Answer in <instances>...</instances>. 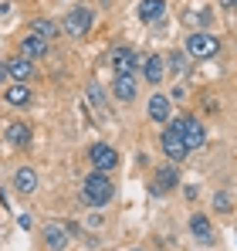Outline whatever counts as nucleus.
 <instances>
[{
  "mask_svg": "<svg viewBox=\"0 0 237 251\" xmlns=\"http://www.w3.org/2000/svg\"><path fill=\"white\" fill-rule=\"evenodd\" d=\"M163 153L169 156V160H183L190 150H187V143H183V119H176V123L166 126V132H163Z\"/></svg>",
  "mask_w": 237,
  "mask_h": 251,
  "instance_id": "nucleus-2",
  "label": "nucleus"
},
{
  "mask_svg": "<svg viewBox=\"0 0 237 251\" xmlns=\"http://www.w3.org/2000/svg\"><path fill=\"white\" fill-rule=\"evenodd\" d=\"M7 72H10L14 82H31V78H34V65H31L27 58H14V61H7Z\"/></svg>",
  "mask_w": 237,
  "mask_h": 251,
  "instance_id": "nucleus-12",
  "label": "nucleus"
},
{
  "mask_svg": "<svg viewBox=\"0 0 237 251\" xmlns=\"http://www.w3.org/2000/svg\"><path fill=\"white\" fill-rule=\"evenodd\" d=\"M7 143H10V146H31V126L10 123L7 126Z\"/></svg>",
  "mask_w": 237,
  "mask_h": 251,
  "instance_id": "nucleus-14",
  "label": "nucleus"
},
{
  "mask_svg": "<svg viewBox=\"0 0 237 251\" xmlns=\"http://www.w3.org/2000/svg\"><path fill=\"white\" fill-rule=\"evenodd\" d=\"M14 187H17L21 194H34V190H38V173L31 167H21L14 173Z\"/></svg>",
  "mask_w": 237,
  "mask_h": 251,
  "instance_id": "nucleus-13",
  "label": "nucleus"
},
{
  "mask_svg": "<svg viewBox=\"0 0 237 251\" xmlns=\"http://www.w3.org/2000/svg\"><path fill=\"white\" fill-rule=\"evenodd\" d=\"M163 72H166L163 54H146V61H142V75H146V82L159 85V82H163Z\"/></svg>",
  "mask_w": 237,
  "mask_h": 251,
  "instance_id": "nucleus-11",
  "label": "nucleus"
},
{
  "mask_svg": "<svg viewBox=\"0 0 237 251\" xmlns=\"http://www.w3.org/2000/svg\"><path fill=\"white\" fill-rule=\"evenodd\" d=\"M31 31H38L41 38H54V34H58V24H51V21H44V17H41V21L31 24Z\"/></svg>",
  "mask_w": 237,
  "mask_h": 251,
  "instance_id": "nucleus-20",
  "label": "nucleus"
},
{
  "mask_svg": "<svg viewBox=\"0 0 237 251\" xmlns=\"http://www.w3.org/2000/svg\"><path fill=\"white\" fill-rule=\"evenodd\" d=\"M163 10H166V3H163V0H142V3H139V21L156 24L159 17H163Z\"/></svg>",
  "mask_w": 237,
  "mask_h": 251,
  "instance_id": "nucleus-17",
  "label": "nucleus"
},
{
  "mask_svg": "<svg viewBox=\"0 0 237 251\" xmlns=\"http://www.w3.org/2000/svg\"><path fill=\"white\" fill-rule=\"evenodd\" d=\"M21 51H24V54H31V58H41V54L47 51V38H41L38 31H31V34L21 41Z\"/></svg>",
  "mask_w": 237,
  "mask_h": 251,
  "instance_id": "nucleus-15",
  "label": "nucleus"
},
{
  "mask_svg": "<svg viewBox=\"0 0 237 251\" xmlns=\"http://www.w3.org/2000/svg\"><path fill=\"white\" fill-rule=\"evenodd\" d=\"M173 68H176V72H187V61H183V54H173Z\"/></svg>",
  "mask_w": 237,
  "mask_h": 251,
  "instance_id": "nucleus-23",
  "label": "nucleus"
},
{
  "mask_svg": "<svg viewBox=\"0 0 237 251\" xmlns=\"http://www.w3.org/2000/svg\"><path fill=\"white\" fill-rule=\"evenodd\" d=\"M203 123L193 119V116H183V143H187V150H200L203 146Z\"/></svg>",
  "mask_w": 237,
  "mask_h": 251,
  "instance_id": "nucleus-8",
  "label": "nucleus"
},
{
  "mask_svg": "<svg viewBox=\"0 0 237 251\" xmlns=\"http://www.w3.org/2000/svg\"><path fill=\"white\" fill-rule=\"evenodd\" d=\"M227 3H237V0H227Z\"/></svg>",
  "mask_w": 237,
  "mask_h": 251,
  "instance_id": "nucleus-25",
  "label": "nucleus"
},
{
  "mask_svg": "<svg viewBox=\"0 0 237 251\" xmlns=\"http://www.w3.org/2000/svg\"><path fill=\"white\" fill-rule=\"evenodd\" d=\"M68 234H71L68 227H61V224H47V227H44V245H47L51 251H65V248H68Z\"/></svg>",
  "mask_w": 237,
  "mask_h": 251,
  "instance_id": "nucleus-9",
  "label": "nucleus"
},
{
  "mask_svg": "<svg viewBox=\"0 0 237 251\" xmlns=\"http://www.w3.org/2000/svg\"><path fill=\"white\" fill-rule=\"evenodd\" d=\"M81 201H85L88 207H105V204L112 201V180H109L102 170L88 173L85 183H81Z\"/></svg>",
  "mask_w": 237,
  "mask_h": 251,
  "instance_id": "nucleus-1",
  "label": "nucleus"
},
{
  "mask_svg": "<svg viewBox=\"0 0 237 251\" xmlns=\"http://www.w3.org/2000/svg\"><path fill=\"white\" fill-rule=\"evenodd\" d=\"M88 95H92V102H95V105H98V109H102V105H105V102H102V92H98V85H92V88H88Z\"/></svg>",
  "mask_w": 237,
  "mask_h": 251,
  "instance_id": "nucleus-22",
  "label": "nucleus"
},
{
  "mask_svg": "<svg viewBox=\"0 0 237 251\" xmlns=\"http://www.w3.org/2000/svg\"><path fill=\"white\" fill-rule=\"evenodd\" d=\"M7 75H10V72H7V65L0 61V85H3V78H7Z\"/></svg>",
  "mask_w": 237,
  "mask_h": 251,
  "instance_id": "nucleus-24",
  "label": "nucleus"
},
{
  "mask_svg": "<svg viewBox=\"0 0 237 251\" xmlns=\"http://www.w3.org/2000/svg\"><path fill=\"white\" fill-rule=\"evenodd\" d=\"M213 207H217V210H224V214H227V210L234 207V201H231V194H227V190H220V194L213 197Z\"/></svg>",
  "mask_w": 237,
  "mask_h": 251,
  "instance_id": "nucleus-21",
  "label": "nucleus"
},
{
  "mask_svg": "<svg viewBox=\"0 0 237 251\" xmlns=\"http://www.w3.org/2000/svg\"><path fill=\"white\" fill-rule=\"evenodd\" d=\"M3 99H7L10 105H27V102H31V88H27V82H14L3 92Z\"/></svg>",
  "mask_w": 237,
  "mask_h": 251,
  "instance_id": "nucleus-16",
  "label": "nucleus"
},
{
  "mask_svg": "<svg viewBox=\"0 0 237 251\" xmlns=\"http://www.w3.org/2000/svg\"><path fill=\"white\" fill-rule=\"evenodd\" d=\"M112 92H116L118 102H132V99H136V92H139V85H136V75H116V82H112Z\"/></svg>",
  "mask_w": 237,
  "mask_h": 251,
  "instance_id": "nucleus-10",
  "label": "nucleus"
},
{
  "mask_svg": "<svg viewBox=\"0 0 237 251\" xmlns=\"http://www.w3.org/2000/svg\"><path fill=\"white\" fill-rule=\"evenodd\" d=\"M176 183H180V173H176V167H173V163H166V167H159V170H156L153 194H156V197H163V194H169Z\"/></svg>",
  "mask_w": 237,
  "mask_h": 251,
  "instance_id": "nucleus-7",
  "label": "nucleus"
},
{
  "mask_svg": "<svg viewBox=\"0 0 237 251\" xmlns=\"http://www.w3.org/2000/svg\"><path fill=\"white\" fill-rule=\"evenodd\" d=\"M112 68H116V75H132L139 68V54L132 48H116L112 51Z\"/></svg>",
  "mask_w": 237,
  "mask_h": 251,
  "instance_id": "nucleus-6",
  "label": "nucleus"
},
{
  "mask_svg": "<svg viewBox=\"0 0 237 251\" xmlns=\"http://www.w3.org/2000/svg\"><path fill=\"white\" fill-rule=\"evenodd\" d=\"M190 231L197 234L203 245H210V241H213V227H210V221H207L203 214H193V217H190Z\"/></svg>",
  "mask_w": 237,
  "mask_h": 251,
  "instance_id": "nucleus-18",
  "label": "nucleus"
},
{
  "mask_svg": "<svg viewBox=\"0 0 237 251\" xmlns=\"http://www.w3.org/2000/svg\"><path fill=\"white\" fill-rule=\"evenodd\" d=\"M92 21H95V14H92L88 7H71L68 17L61 21V27H65V34H71V38H85L88 27H92Z\"/></svg>",
  "mask_w": 237,
  "mask_h": 251,
  "instance_id": "nucleus-3",
  "label": "nucleus"
},
{
  "mask_svg": "<svg viewBox=\"0 0 237 251\" xmlns=\"http://www.w3.org/2000/svg\"><path fill=\"white\" fill-rule=\"evenodd\" d=\"M88 163L95 170H102V173H109V170H116L118 163V153L112 146H105V143H95L92 150H88Z\"/></svg>",
  "mask_w": 237,
  "mask_h": 251,
  "instance_id": "nucleus-5",
  "label": "nucleus"
},
{
  "mask_svg": "<svg viewBox=\"0 0 237 251\" xmlns=\"http://www.w3.org/2000/svg\"><path fill=\"white\" fill-rule=\"evenodd\" d=\"M187 54L190 58H213V54H220V41L213 34H190L187 38Z\"/></svg>",
  "mask_w": 237,
  "mask_h": 251,
  "instance_id": "nucleus-4",
  "label": "nucleus"
},
{
  "mask_svg": "<svg viewBox=\"0 0 237 251\" xmlns=\"http://www.w3.org/2000/svg\"><path fill=\"white\" fill-rule=\"evenodd\" d=\"M149 119L153 123H166L169 119V99L166 95H153L149 99Z\"/></svg>",
  "mask_w": 237,
  "mask_h": 251,
  "instance_id": "nucleus-19",
  "label": "nucleus"
}]
</instances>
